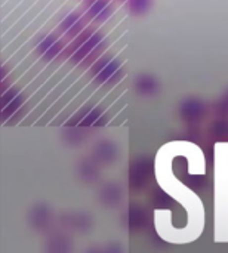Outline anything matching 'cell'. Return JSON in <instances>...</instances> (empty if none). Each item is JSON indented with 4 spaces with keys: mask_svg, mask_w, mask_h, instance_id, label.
I'll use <instances>...</instances> for the list:
<instances>
[{
    "mask_svg": "<svg viewBox=\"0 0 228 253\" xmlns=\"http://www.w3.org/2000/svg\"><path fill=\"white\" fill-rule=\"evenodd\" d=\"M178 156L188 160L190 175H206V159L202 148L197 145L180 141L162 147L154 159V178L162 191L172 197L185 211V224L182 227H175L171 209H154L153 224L156 234L163 242L175 246H184L197 242L205 233L206 208L202 197L175 176L174 160Z\"/></svg>",
    "mask_w": 228,
    "mask_h": 253,
    "instance_id": "obj_1",
    "label": "cell"
},
{
    "mask_svg": "<svg viewBox=\"0 0 228 253\" xmlns=\"http://www.w3.org/2000/svg\"><path fill=\"white\" fill-rule=\"evenodd\" d=\"M214 242L228 243V142L214 147Z\"/></svg>",
    "mask_w": 228,
    "mask_h": 253,
    "instance_id": "obj_2",
    "label": "cell"
},
{
    "mask_svg": "<svg viewBox=\"0 0 228 253\" xmlns=\"http://www.w3.org/2000/svg\"><path fill=\"white\" fill-rule=\"evenodd\" d=\"M88 13L95 19H104L110 15V7L107 6L105 0H93L88 7Z\"/></svg>",
    "mask_w": 228,
    "mask_h": 253,
    "instance_id": "obj_3",
    "label": "cell"
},
{
    "mask_svg": "<svg viewBox=\"0 0 228 253\" xmlns=\"http://www.w3.org/2000/svg\"><path fill=\"white\" fill-rule=\"evenodd\" d=\"M156 82L153 79H148V77H141L138 82H137V87L139 89V92L142 93H151L156 90Z\"/></svg>",
    "mask_w": 228,
    "mask_h": 253,
    "instance_id": "obj_4",
    "label": "cell"
},
{
    "mask_svg": "<svg viewBox=\"0 0 228 253\" xmlns=\"http://www.w3.org/2000/svg\"><path fill=\"white\" fill-rule=\"evenodd\" d=\"M150 4V0H128V7L134 13H141L144 12Z\"/></svg>",
    "mask_w": 228,
    "mask_h": 253,
    "instance_id": "obj_5",
    "label": "cell"
}]
</instances>
